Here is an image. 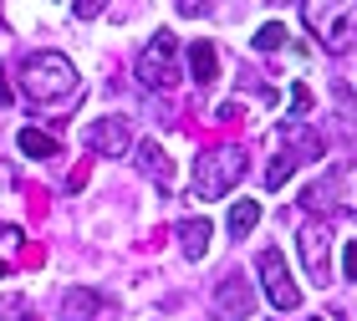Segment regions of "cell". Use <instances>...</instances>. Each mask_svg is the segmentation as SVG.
Segmentation results:
<instances>
[{
  "mask_svg": "<svg viewBox=\"0 0 357 321\" xmlns=\"http://www.w3.org/2000/svg\"><path fill=\"white\" fill-rule=\"evenodd\" d=\"M301 21L327 52L357 46V0H301Z\"/></svg>",
  "mask_w": 357,
  "mask_h": 321,
  "instance_id": "1",
  "label": "cell"
},
{
  "mask_svg": "<svg viewBox=\"0 0 357 321\" xmlns=\"http://www.w3.org/2000/svg\"><path fill=\"white\" fill-rule=\"evenodd\" d=\"M21 87H26V97H36V102H61V97H72V92H77V67H72V56H61V52H36V56H26Z\"/></svg>",
  "mask_w": 357,
  "mask_h": 321,
  "instance_id": "2",
  "label": "cell"
},
{
  "mask_svg": "<svg viewBox=\"0 0 357 321\" xmlns=\"http://www.w3.org/2000/svg\"><path fill=\"white\" fill-rule=\"evenodd\" d=\"M245 179V148H209L194 164V199H225Z\"/></svg>",
  "mask_w": 357,
  "mask_h": 321,
  "instance_id": "3",
  "label": "cell"
},
{
  "mask_svg": "<svg viewBox=\"0 0 357 321\" xmlns=\"http://www.w3.org/2000/svg\"><path fill=\"white\" fill-rule=\"evenodd\" d=\"M301 204L312 214H337V210L357 214V164L327 169V179H317L312 189H301Z\"/></svg>",
  "mask_w": 357,
  "mask_h": 321,
  "instance_id": "4",
  "label": "cell"
},
{
  "mask_svg": "<svg viewBox=\"0 0 357 321\" xmlns=\"http://www.w3.org/2000/svg\"><path fill=\"white\" fill-rule=\"evenodd\" d=\"M133 77H138V87H149V92H164V87L178 82V36L174 31H158V36L143 46Z\"/></svg>",
  "mask_w": 357,
  "mask_h": 321,
  "instance_id": "5",
  "label": "cell"
},
{
  "mask_svg": "<svg viewBox=\"0 0 357 321\" xmlns=\"http://www.w3.org/2000/svg\"><path fill=\"white\" fill-rule=\"evenodd\" d=\"M261 285H266V301L275 311H296L301 306V285L291 281L281 250H261Z\"/></svg>",
  "mask_w": 357,
  "mask_h": 321,
  "instance_id": "6",
  "label": "cell"
},
{
  "mask_svg": "<svg viewBox=\"0 0 357 321\" xmlns=\"http://www.w3.org/2000/svg\"><path fill=\"white\" fill-rule=\"evenodd\" d=\"M82 148H87V153H102V158H128L138 143H133L128 118H97V123L82 127Z\"/></svg>",
  "mask_w": 357,
  "mask_h": 321,
  "instance_id": "7",
  "label": "cell"
},
{
  "mask_svg": "<svg viewBox=\"0 0 357 321\" xmlns=\"http://www.w3.org/2000/svg\"><path fill=\"white\" fill-rule=\"evenodd\" d=\"M296 250H301L306 276H312L317 285H327L332 281V230H327V224H301Z\"/></svg>",
  "mask_w": 357,
  "mask_h": 321,
  "instance_id": "8",
  "label": "cell"
},
{
  "mask_svg": "<svg viewBox=\"0 0 357 321\" xmlns=\"http://www.w3.org/2000/svg\"><path fill=\"white\" fill-rule=\"evenodd\" d=\"M255 285L245 281V276H225L220 285H215V316L220 321H250L255 316Z\"/></svg>",
  "mask_w": 357,
  "mask_h": 321,
  "instance_id": "9",
  "label": "cell"
},
{
  "mask_svg": "<svg viewBox=\"0 0 357 321\" xmlns=\"http://www.w3.org/2000/svg\"><path fill=\"white\" fill-rule=\"evenodd\" d=\"M107 301L92 291V285H72L67 296H61V321H107Z\"/></svg>",
  "mask_w": 357,
  "mask_h": 321,
  "instance_id": "10",
  "label": "cell"
},
{
  "mask_svg": "<svg viewBox=\"0 0 357 321\" xmlns=\"http://www.w3.org/2000/svg\"><path fill=\"white\" fill-rule=\"evenodd\" d=\"M133 153H138V173H143V179H153V184L169 194V184H174V158L164 153V143L149 138V143H138Z\"/></svg>",
  "mask_w": 357,
  "mask_h": 321,
  "instance_id": "11",
  "label": "cell"
},
{
  "mask_svg": "<svg viewBox=\"0 0 357 321\" xmlns=\"http://www.w3.org/2000/svg\"><path fill=\"white\" fill-rule=\"evenodd\" d=\"M281 143H286L291 158H301V164H306V158H321V148H327L306 123H281Z\"/></svg>",
  "mask_w": 357,
  "mask_h": 321,
  "instance_id": "12",
  "label": "cell"
},
{
  "mask_svg": "<svg viewBox=\"0 0 357 321\" xmlns=\"http://www.w3.org/2000/svg\"><path fill=\"white\" fill-rule=\"evenodd\" d=\"M189 77L199 87H215L220 82V52H215V41H194L189 46Z\"/></svg>",
  "mask_w": 357,
  "mask_h": 321,
  "instance_id": "13",
  "label": "cell"
},
{
  "mask_svg": "<svg viewBox=\"0 0 357 321\" xmlns=\"http://www.w3.org/2000/svg\"><path fill=\"white\" fill-rule=\"evenodd\" d=\"M209 240H215V224H209V219L194 214V219L178 224V250H184L189 260H204V255H209Z\"/></svg>",
  "mask_w": 357,
  "mask_h": 321,
  "instance_id": "14",
  "label": "cell"
},
{
  "mask_svg": "<svg viewBox=\"0 0 357 321\" xmlns=\"http://www.w3.org/2000/svg\"><path fill=\"white\" fill-rule=\"evenodd\" d=\"M15 143H21L26 158H56L61 153V143L52 133H41V127H21V138H15Z\"/></svg>",
  "mask_w": 357,
  "mask_h": 321,
  "instance_id": "15",
  "label": "cell"
},
{
  "mask_svg": "<svg viewBox=\"0 0 357 321\" xmlns=\"http://www.w3.org/2000/svg\"><path fill=\"white\" fill-rule=\"evenodd\" d=\"M225 224H230L235 240H245L255 224H261V204H255V199H235V204H230V219H225Z\"/></svg>",
  "mask_w": 357,
  "mask_h": 321,
  "instance_id": "16",
  "label": "cell"
},
{
  "mask_svg": "<svg viewBox=\"0 0 357 321\" xmlns=\"http://www.w3.org/2000/svg\"><path fill=\"white\" fill-rule=\"evenodd\" d=\"M296 164H301V158H291V153H275V158H271V169H266V189H281V184L291 179V173H296Z\"/></svg>",
  "mask_w": 357,
  "mask_h": 321,
  "instance_id": "17",
  "label": "cell"
},
{
  "mask_svg": "<svg viewBox=\"0 0 357 321\" xmlns=\"http://www.w3.org/2000/svg\"><path fill=\"white\" fill-rule=\"evenodd\" d=\"M281 46H286V26L281 21H266L255 31V52H281Z\"/></svg>",
  "mask_w": 357,
  "mask_h": 321,
  "instance_id": "18",
  "label": "cell"
},
{
  "mask_svg": "<svg viewBox=\"0 0 357 321\" xmlns=\"http://www.w3.org/2000/svg\"><path fill=\"white\" fill-rule=\"evenodd\" d=\"M0 321H36L26 296H0Z\"/></svg>",
  "mask_w": 357,
  "mask_h": 321,
  "instance_id": "19",
  "label": "cell"
},
{
  "mask_svg": "<svg viewBox=\"0 0 357 321\" xmlns=\"http://www.w3.org/2000/svg\"><path fill=\"white\" fill-rule=\"evenodd\" d=\"M291 112H296V118H301V112H312V87H306V82L291 87Z\"/></svg>",
  "mask_w": 357,
  "mask_h": 321,
  "instance_id": "20",
  "label": "cell"
},
{
  "mask_svg": "<svg viewBox=\"0 0 357 321\" xmlns=\"http://www.w3.org/2000/svg\"><path fill=\"white\" fill-rule=\"evenodd\" d=\"M102 6H107V0H72V10L82 15V21H92V15H102Z\"/></svg>",
  "mask_w": 357,
  "mask_h": 321,
  "instance_id": "21",
  "label": "cell"
},
{
  "mask_svg": "<svg viewBox=\"0 0 357 321\" xmlns=\"http://www.w3.org/2000/svg\"><path fill=\"white\" fill-rule=\"evenodd\" d=\"M342 276L357 281V240H347V250H342Z\"/></svg>",
  "mask_w": 357,
  "mask_h": 321,
  "instance_id": "22",
  "label": "cell"
},
{
  "mask_svg": "<svg viewBox=\"0 0 357 321\" xmlns=\"http://www.w3.org/2000/svg\"><path fill=\"white\" fill-rule=\"evenodd\" d=\"M209 0H178V15H204Z\"/></svg>",
  "mask_w": 357,
  "mask_h": 321,
  "instance_id": "23",
  "label": "cell"
},
{
  "mask_svg": "<svg viewBox=\"0 0 357 321\" xmlns=\"http://www.w3.org/2000/svg\"><path fill=\"white\" fill-rule=\"evenodd\" d=\"M15 240H21V224H6V230H0V245H15Z\"/></svg>",
  "mask_w": 357,
  "mask_h": 321,
  "instance_id": "24",
  "label": "cell"
},
{
  "mask_svg": "<svg viewBox=\"0 0 357 321\" xmlns=\"http://www.w3.org/2000/svg\"><path fill=\"white\" fill-rule=\"evenodd\" d=\"M10 97H15V92H10V82H6V77H0V107H10Z\"/></svg>",
  "mask_w": 357,
  "mask_h": 321,
  "instance_id": "25",
  "label": "cell"
},
{
  "mask_svg": "<svg viewBox=\"0 0 357 321\" xmlns=\"http://www.w3.org/2000/svg\"><path fill=\"white\" fill-rule=\"evenodd\" d=\"M6 276H10V265H6V260H0V281H6Z\"/></svg>",
  "mask_w": 357,
  "mask_h": 321,
  "instance_id": "26",
  "label": "cell"
}]
</instances>
